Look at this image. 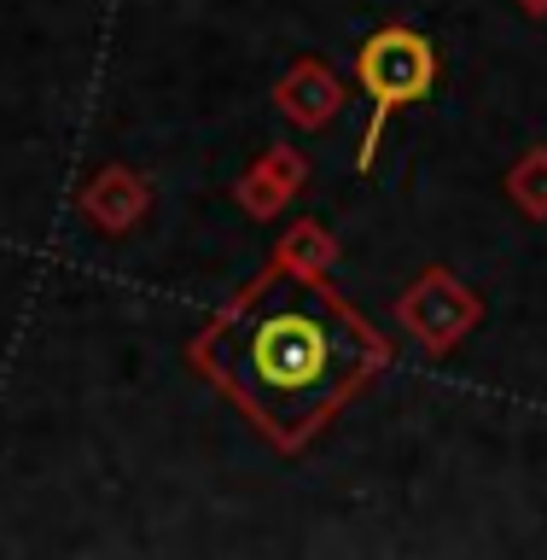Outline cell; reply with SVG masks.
<instances>
[{
    "label": "cell",
    "instance_id": "obj_1",
    "mask_svg": "<svg viewBox=\"0 0 547 560\" xmlns=\"http://www.w3.org/2000/svg\"><path fill=\"white\" fill-rule=\"evenodd\" d=\"M379 357L367 315L297 269H269L192 339V368L280 450H304Z\"/></svg>",
    "mask_w": 547,
    "mask_h": 560
},
{
    "label": "cell",
    "instance_id": "obj_2",
    "mask_svg": "<svg viewBox=\"0 0 547 560\" xmlns=\"http://www.w3.org/2000/svg\"><path fill=\"white\" fill-rule=\"evenodd\" d=\"M356 77H361V88H367V100H373V117H367V135H361L356 164L373 170L379 140H384V122H391L402 105H419V100L437 88V47H431L419 30H408V24H384L379 35H367V42H361Z\"/></svg>",
    "mask_w": 547,
    "mask_h": 560
}]
</instances>
